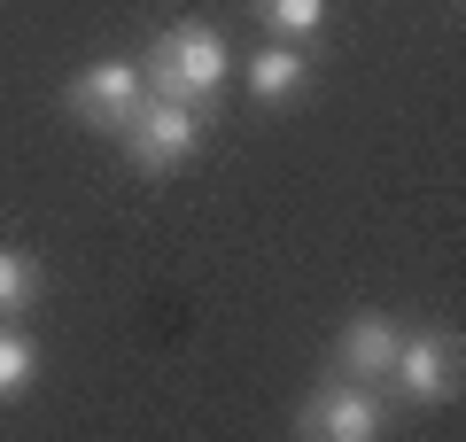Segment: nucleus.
Masks as SVG:
<instances>
[{"instance_id": "1a4fd4ad", "label": "nucleus", "mask_w": 466, "mask_h": 442, "mask_svg": "<svg viewBox=\"0 0 466 442\" xmlns=\"http://www.w3.org/2000/svg\"><path fill=\"white\" fill-rule=\"evenodd\" d=\"M47 295V264L32 248H0V318H24Z\"/></svg>"}, {"instance_id": "7ed1b4c3", "label": "nucleus", "mask_w": 466, "mask_h": 442, "mask_svg": "<svg viewBox=\"0 0 466 442\" xmlns=\"http://www.w3.org/2000/svg\"><path fill=\"white\" fill-rule=\"evenodd\" d=\"M296 435L303 442H373V435H389V396H373L366 380H319L311 396H303V411H296Z\"/></svg>"}, {"instance_id": "f257e3e1", "label": "nucleus", "mask_w": 466, "mask_h": 442, "mask_svg": "<svg viewBox=\"0 0 466 442\" xmlns=\"http://www.w3.org/2000/svg\"><path fill=\"white\" fill-rule=\"evenodd\" d=\"M226 78H233V55H226V39H218L210 24H171V32H156V47L140 55V85L164 94V101L210 109Z\"/></svg>"}, {"instance_id": "9d476101", "label": "nucleus", "mask_w": 466, "mask_h": 442, "mask_svg": "<svg viewBox=\"0 0 466 442\" xmlns=\"http://www.w3.org/2000/svg\"><path fill=\"white\" fill-rule=\"evenodd\" d=\"M257 24H265L272 39H296V47H311V39L327 32V0H257Z\"/></svg>"}, {"instance_id": "f03ea898", "label": "nucleus", "mask_w": 466, "mask_h": 442, "mask_svg": "<svg viewBox=\"0 0 466 442\" xmlns=\"http://www.w3.org/2000/svg\"><path fill=\"white\" fill-rule=\"evenodd\" d=\"M202 132H210V109H195V101H164V94H140L133 125L116 132V147H125V164L140 171V179H171L179 164H195Z\"/></svg>"}, {"instance_id": "6e6552de", "label": "nucleus", "mask_w": 466, "mask_h": 442, "mask_svg": "<svg viewBox=\"0 0 466 442\" xmlns=\"http://www.w3.org/2000/svg\"><path fill=\"white\" fill-rule=\"evenodd\" d=\"M39 388V342L24 334V318H0V404Z\"/></svg>"}, {"instance_id": "20e7f679", "label": "nucleus", "mask_w": 466, "mask_h": 442, "mask_svg": "<svg viewBox=\"0 0 466 442\" xmlns=\"http://www.w3.org/2000/svg\"><path fill=\"white\" fill-rule=\"evenodd\" d=\"M140 94H148V85H140V63H133V55H101V63H86L78 78H70L63 109L78 116L86 132H109V140H116V132L133 125Z\"/></svg>"}, {"instance_id": "423d86ee", "label": "nucleus", "mask_w": 466, "mask_h": 442, "mask_svg": "<svg viewBox=\"0 0 466 442\" xmlns=\"http://www.w3.org/2000/svg\"><path fill=\"white\" fill-rule=\"evenodd\" d=\"M397 342H404V326L389 311H350L342 334H334V373H342V380H366V388H389Z\"/></svg>"}, {"instance_id": "39448f33", "label": "nucleus", "mask_w": 466, "mask_h": 442, "mask_svg": "<svg viewBox=\"0 0 466 442\" xmlns=\"http://www.w3.org/2000/svg\"><path fill=\"white\" fill-rule=\"evenodd\" d=\"M397 396L412 411H435V404H459V342L443 326H404L397 342V365H389Z\"/></svg>"}, {"instance_id": "0eeeda50", "label": "nucleus", "mask_w": 466, "mask_h": 442, "mask_svg": "<svg viewBox=\"0 0 466 442\" xmlns=\"http://www.w3.org/2000/svg\"><path fill=\"white\" fill-rule=\"evenodd\" d=\"M303 85H311V55H303L296 39H265V47L249 55V94L265 101V109H288Z\"/></svg>"}]
</instances>
